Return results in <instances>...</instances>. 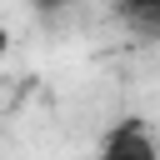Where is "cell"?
<instances>
[{
    "label": "cell",
    "instance_id": "obj_1",
    "mask_svg": "<svg viewBox=\"0 0 160 160\" xmlns=\"http://www.w3.org/2000/svg\"><path fill=\"white\" fill-rule=\"evenodd\" d=\"M100 160H160V145L150 140V130H145L140 120H125V125H115V130L105 135Z\"/></svg>",
    "mask_w": 160,
    "mask_h": 160
},
{
    "label": "cell",
    "instance_id": "obj_2",
    "mask_svg": "<svg viewBox=\"0 0 160 160\" xmlns=\"http://www.w3.org/2000/svg\"><path fill=\"white\" fill-rule=\"evenodd\" d=\"M120 10H125V20H130L135 30L160 35V0H120Z\"/></svg>",
    "mask_w": 160,
    "mask_h": 160
},
{
    "label": "cell",
    "instance_id": "obj_3",
    "mask_svg": "<svg viewBox=\"0 0 160 160\" xmlns=\"http://www.w3.org/2000/svg\"><path fill=\"white\" fill-rule=\"evenodd\" d=\"M35 5H40V10H65L70 0H35Z\"/></svg>",
    "mask_w": 160,
    "mask_h": 160
}]
</instances>
